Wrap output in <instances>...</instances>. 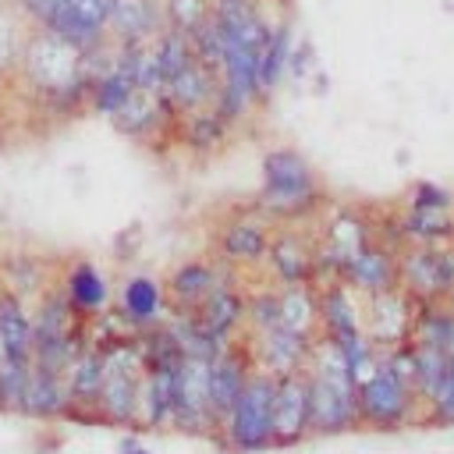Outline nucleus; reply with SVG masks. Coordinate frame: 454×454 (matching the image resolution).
Instances as JSON below:
<instances>
[{"mask_svg": "<svg viewBox=\"0 0 454 454\" xmlns=\"http://www.w3.org/2000/svg\"><path fill=\"white\" fill-rule=\"evenodd\" d=\"M14 78H21L32 99L39 106H50L57 117H74L78 110H89L85 50L71 46L50 28H39V25L28 28Z\"/></svg>", "mask_w": 454, "mask_h": 454, "instance_id": "obj_1", "label": "nucleus"}, {"mask_svg": "<svg viewBox=\"0 0 454 454\" xmlns=\"http://www.w3.org/2000/svg\"><path fill=\"white\" fill-rule=\"evenodd\" d=\"M259 216L270 223H309L326 209V195L319 188V177L312 163L291 149L277 145L262 156V188L252 202Z\"/></svg>", "mask_w": 454, "mask_h": 454, "instance_id": "obj_2", "label": "nucleus"}, {"mask_svg": "<svg viewBox=\"0 0 454 454\" xmlns=\"http://www.w3.org/2000/svg\"><path fill=\"white\" fill-rule=\"evenodd\" d=\"M309 376V408H312V436H340L358 429L355 411V376L330 337H316L305 362Z\"/></svg>", "mask_w": 454, "mask_h": 454, "instance_id": "obj_3", "label": "nucleus"}, {"mask_svg": "<svg viewBox=\"0 0 454 454\" xmlns=\"http://www.w3.org/2000/svg\"><path fill=\"white\" fill-rule=\"evenodd\" d=\"M273 390H277V376L252 365L241 394L234 397L227 415L216 422V433L209 440L231 454L270 450L273 447Z\"/></svg>", "mask_w": 454, "mask_h": 454, "instance_id": "obj_4", "label": "nucleus"}, {"mask_svg": "<svg viewBox=\"0 0 454 454\" xmlns=\"http://www.w3.org/2000/svg\"><path fill=\"white\" fill-rule=\"evenodd\" d=\"M355 411H358V429L397 433L404 426H422V404L415 397V387L404 383L383 362V351L372 372L355 383Z\"/></svg>", "mask_w": 454, "mask_h": 454, "instance_id": "obj_5", "label": "nucleus"}, {"mask_svg": "<svg viewBox=\"0 0 454 454\" xmlns=\"http://www.w3.org/2000/svg\"><path fill=\"white\" fill-rule=\"evenodd\" d=\"M142 355L135 333H117L103 340V383H99V422L103 426H128L135 429V394L142 380Z\"/></svg>", "mask_w": 454, "mask_h": 454, "instance_id": "obj_6", "label": "nucleus"}, {"mask_svg": "<svg viewBox=\"0 0 454 454\" xmlns=\"http://www.w3.org/2000/svg\"><path fill=\"white\" fill-rule=\"evenodd\" d=\"M397 287L415 301H443L454 287V241L447 245H401Z\"/></svg>", "mask_w": 454, "mask_h": 454, "instance_id": "obj_7", "label": "nucleus"}, {"mask_svg": "<svg viewBox=\"0 0 454 454\" xmlns=\"http://www.w3.org/2000/svg\"><path fill=\"white\" fill-rule=\"evenodd\" d=\"M188 436H213L216 415L209 404V358L181 355L174 369V426Z\"/></svg>", "mask_w": 454, "mask_h": 454, "instance_id": "obj_8", "label": "nucleus"}, {"mask_svg": "<svg viewBox=\"0 0 454 454\" xmlns=\"http://www.w3.org/2000/svg\"><path fill=\"white\" fill-rule=\"evenodd\" d=\"M273 238V223L266 216H259L252 206L227 216L216 231V262L231 266V270H255L266 262V248Z\"/></svg>", "mask_w": 454, "mask_h": 454, "instance_id": "obj_9", "label": "nucleus"}, {"mask_svg": "<svg viewBox=\"0 0 454 454\" xmlns=\"http://www.w3.org/2000/svg\"><path fill=\"white\" fill-rule=\"evenodd\" d=\"M110 124L117 135L131 138V142H156V138H170L174 142V110L167 106L163 92L153 89H131L128 99L110 114Z\"/></svg>", "mask_w": 454, "mask_h": 454, "instance_id": "obj_10", "label": "nucleus"}, {"mask_svg": "<svg viewBox=\"0 0 454 454\" xmlns=\"http://www.w3.org/2000/svg\"><path fill=\"white\" fill-rule=\"evenodd\" d=\"M106 4L110 0H53L35 25L89 53L106 43Z\"/></svg>", "mask_w": 454, "mask_h": 454, "instance_id": "obj_11", "label": "nucleus"}, {"mask_svg": "<svg viewBox=\"0 0 454 454\" xmlns=\"http://www.w3.org/2000/svg\"><path fill=\"white\" fill-rule=\"evenodd\" d=\"M312 436V408H309V376L305 369L277 376L273 390V447L287 450Z\"/></svg>", "mask_w": 454, "mask_h": 454, "instance_id": "obj_12", "label": "nucleus"}, {"mask_svg": "<svg viewBox=\"0 0 454 454\" xmlns=\"http://www.w3.org/2000/svg\"><path fill=\"white\" fill-rule=\"evenodd\" d=\"M192 319L220 344L245 337V287H238V270L223 266L216 287L199 301Z\"/></svg>", "mask_w": 454, "mask_h": 454, "instance_id": "obj_13", "label": "nucleus"}, {"mask_svg": "<svg viewBox=\"0 0 454 454\" xmlns=\"http://www.w3.org/2000/svg\"><path fill=\"white\" fill-rule=\"evenodd\" d=\"M64 387H67V422H96L99 426V411H96V401H99V383H103V344L92 340L85 333V344L71 355V362L64 365Z\"/></svg>", "mask_w": 454, "mask_h": 454, "instance_id": "obj_14", "label": "nucleus"}, {"mask_svg": "<svg viewBox=\"0 0 454 454\" xmlns=\"http://www.w3.org/2000/svg\"><path fill=\"white\" fill-rule=\"evenodd\" d=\"M262 266L270 270L277 287H284V284H312V273H316V238L298 231L294 223L273 227V238H270Z\"/></svg>", "mask_w": 454, "mask_h": 454, "instance_id": "obj_15", "label": "nucleus"}, {"mask_svg": "<svg viewBox=\"0 0 454 454\" xmlns=\"http://www.w3.org/2000/svg\"><path fill=\"white\" fill-rule=\"evenodd\" d=\"M312 340L316 337H301V333H294L287 326H270V330H259V333H245V348H248L252 365L266 369L273 376L305 369Z\"/></svg>", "mask_w": 454, "mask_h": 454, "instance_id": "obj_16", "label": "nucleus"}, {"mask_svg": "<svg viewBox=\"0 0 454 454\" xmlns=\"http://www.w3.org/2000/svg\"><path fill=\"white\" fill-rule=\"evenodd\" d=\"M408 326H411V298L401 287H390V291H380V294L365 298L362 330L380 351L408 340Z\"/></svg>", "mask_w": 454, "mask_h": 454, "instance_id": "obj_17", "label": "nucleus"}, {"mask_svg": "<svg viewBox=\"0 0 454 454\" xmlns=\"http://www.w3.org/2000/svg\"><path fill=\"white\" fill-rule=\"evenodd\" d=\"M174 369L177 362H153L142 369L135 394V429L174 426Z\"/></svg>", "mask_w": 454, "mask_h": 454, "instance_id": "obj_18", "label": "nucleus"}, {"mask_svg": "<svg viewBox=\"0 0 454 454\" xmlns=\"http://www.w3.org/2000/svg\"><path fill=\"white\" fill-rule=\"evenodd\" d=\"M340 280L351 284L362 298L397 287V248H390V245H383V241L362 245V248L340 266Z\"/></svg>", "mask_w": 454, "mask_h": 454, "instance_id": "obj_19", "label": "nucleus"}, {"mask_svg": "<svg viewBox=\"0 0 454 454\" xmlns=\"http://www.w3.org/2000/svg\"><path fill=\"white\" fill-rule=\"evenodd\" d=\"M167 294H163V280L149 277V273H135L124 277L121 291H117V316L128 323V330H149L160 326L167 319Z\"/></svg>", "mask_w": 454, "mask_h": 454, "instance_id": "obj_20", "label": "nucleus"}, {"mask_svg": "<svg viewBox=\"0 0 454 454\" xmlns=\"http://www.w3.org/2000/svg\"><path fill=\"white\" fill-rule=\"evenodd\" d=\"M248 372H252V358H248L245 337L223 344V348L209 358V404H213L216 422L227 415V408H231L234 397L241 394Z\"/></svg>", "mask_w": 454, "mask_h": 454, "instance_id": "obj_21", "label": "nucleus"}, {"mask_svg": "<svg viewBox=\"0 0 454 454\" xmlns=\"http://www.w3.org/2000/svg\"><path fill=\"white\" fill-rule=\"evenodd\" d=\"M223 273V262H209V259H184L177 262L167 280H163V294H167V309L170 312H195L199 301L216 287Z\"/></svg>", "mask_w": 454, "mask_h": 454, "instance_id": "obj_22", "label": "nucleus"}, {"mask_svg": "<svg viewBox=\"0 0 454 454\" xmlns=\"http://www.w3.org/2000/svg\"><path fill=\"white\" fill-rule=\"evenodd\" d=\"M57 287L64 291V298L71 301V309L82 319H96L106 312L110 305V284L103 277L99 266H92L89 259H74L57 273Z\"/></svg>", "mask_w": 454, "mask_h": 454, "instance_id": "obj_23", "label": "nucleus"}, {"mask_svg": "<svg viewBox=\"0 0 454 454\" xmlns=\"http://www.w3.org/2000/svg\"><path fill=\"white\" fill-rule=\"evenodd\" d=\"M163 28L160 0H110L106 4V39L121 46L149 43Z\"/></svg>", "mask_w": 454, "mask_h": 454, "instance_id": "obj_24", "label": "nucleus"}, {"mask_svg": "<svg viewBox=\"0 0 454 454\" xmlns=\"http://www.w3.org/2000/svg\"><path fill=\"white\" fill-rule=\"evenodd\" d=\"M319 305V333L330 340H340L348 333L362 330V294L344 280H326L316 287Z\"/></svg>", "mask_w": 454, "mask_h": 454, "instance_id": "obj_25", "label": "nucleus"}, {"mask_svg": "<svg viewBox=\"0 0 454 454\" xmlns=\"http://www.w3.org/2000/svg\"><path fill=\"white\" fill-rule=\"evenodd\" d=\"M216 71L206 67L199 57H192L184 67H177L167 82H163V99L167 106L174 110V117L181 114H192V110H202V106H213L216 103Z\"/></svg>", "mask_w": 454, "mask_h": 454, "instance_id": "obj_26", "label": "nucleus"}, {"mask_svg": "<svg viewBox=\"0 0 454 454\" xmlns=\"http://www.w3.org/2000/svg\"><path fill=\"white\" fill-rule=\"evenodd\" d=\"M67 408H71V401H67L64 376L57 369H46V365H35L32 362L18 415L35 419V422H57V419L67 415Z\"/></svg>", "mask_w": 454, "mask_h": 454, "instance_id": "obj_27", "label": "nucleus"}, {"mask_svg": "<svg viewBox=\"0 0 454 454\" xmlns=\"http://www.w3.org/2000/svg\"><path fill=\"white\" fill-rule=\"evenodd\" d=\"M234 124L216 110V106H202L192 114H181L174 124V142L195 156H213L216 149L227 145Z\"/></svg>", "mask_w": 454, "mask_h": 454, "instance_id": "obj_28", "label": "nucleus"}, {"mask_svg": "<svg viewBox=\"0 0 454 454\" xmlns=\"http://www.w3.org/2000/svg\"><path fill=\"white\" fill-rule=\"evenodd\" d=\"M53 280H57V273L50 270L46 255H39V252L14 248V252L0 255V287L14 291L25 301H35Z\"/></svg>", "mask_w": 454, "mask_h": 454, "instance_id": "obj_29", "label": "nucleus"}, {"mask_svg": "<svg viewBox=\"0 0 454 454\" xmlns=\"http://www.w3.org/2000/svg\"><path fill=\"white\" fill-rule=\"evenodd\" d=\"M408 340L426 344V348H440L447 358H454V312L443 301H415L411 298Z\"/></svg>", "mask_w": 454, "mask_h": 454, "instance_id": "obj_30", "label": "nucleus"}, {"mask_svg": "<svg viewBox=\"0 0 454 454\" xmlns=\"http://www.w3.org/2000/svg\"><path fill=\"white\" fill-rule=\"evenodd\" d=\"M401 245H447L454 241V209H415L397 213Z\"/></svg>", "mask_w": 454, "mask_h": 454, "instance_id": "obj_31", "label": "nucleus"}, {"mask_svg": "<svg viewBox=\"0 0 454 454\" xmlns=\"http://www.w3.org/2000/svg\"><path fill=\"white\" fill-rule=\"evenodd\" d=\"M0 340L11 358H32V305L0 287Z\"/></svg>", "mask_w": 454, "mask_h": 454, "instance_id": "obj_32", "label": "nucleus"}, {"mask_svg": "<svg viewBox=\"0 0 454 454\" xmlns=\"http://www.w3.org/2000/svg\"><path fill=\"white\" fill-rule=\"evenodd\" d=\"M277 294H280V326H287L301 337H319L316 287L312 284H284V287H277Z\"/></svg>", "mask_w": 454, "mask_h": 454, "instance_id": "obj_33", "label": "nucleus"}, {"mask_svg": "<svg viewBox=\"0 0 454 454\" xmlns=\"http://www.w3.org/2000/svg\"><path fill=\"white\" fill-rule=\"evenodd\" d=\"M160 11H163V28L192 35L213 18V0H160Z\"/></svg>", "mask_w": 454, "mask_h": 454, "instance_id": "obj_34", "label": "nucleus"}, {"mask_svg": "<svg viewBox=\"0 0 454 454\" xmlns=\"http://www.w3.org/2000/svg\"><path fill=\"white\" fill-rule=\"evenodd\" d=\"M280 326V294L277 287H255L245 291V333H259Z\"/></svg>", "mask_w": 454, "mask_h": 454, "instance_id": "obj_35", "label": "nucleus"}, {"mask_svg": "<svg viewBox=\"0 0 454 454\" xmlns=\"http://www.w3.org/2000/svg\"><path fill=\"white\" fill-rule=\"evenodd\" d=\"M28 369L32 358H4L0 362V415H18L21 397H25V383H28Z\"/></svg>", "mask_w": 454, "mask_h": 454, "instance_id": "obj_36", "label": "nucleus"}, {"mask_svg": "<svg viewBox=\"0 0 454 454\" xmlns=\"http://www.w3.org/2000/svg\"><path fill=\"white\" fill-rule=\"evenodd\" d=\"M333 344L340 348V355H344V362H348V369H351L355 383H358L362 376H369V372H372V365L380 362V348L365 337V330L348 333V337H340V340H333Z\"/></svg>", "mask_w": 454, "mask_h": 454, "instance_id": "obj_37", "label": "nucleus"}, {"mask_svg": "<svg viewBox=\"0 0 454 454\" xmlns=\"http://www.w3.org/2000/svg\"><path fill=\"white\" fill-rule=\"evenodd\" d=\"M422 426H454V362H450V372L443 376V383L436 387L433 401L426 404Z\"/></svg>", "mask_w": 454, "mask_h": 454, "instance_id": "obj_38", "label": "nucleus"}, {"mask_svg": "<svg viewBox=\"0 0 454 454\" xmlns=\"http://www.w3.org/2000/svg\"><path fill=\"white\" fill-rule=\"evenodd\" d=\"M408 206L415 209H454V192L433 184V181H415L408 192Z\"/></svg>", "mask_w": 454, "mask_h": 454, "instance_id": "obj_39", "label": "nucleus"}, {"mask_svg": "<svg viewBox=\"0 0 454 454\" xmlns=\"http://www.w3.org/2000/svg\"><path fill=\"white\" fill-rule=\"evenodd\" d=\"M117 454H153V450H149V447H142L135 436H124V440H121V447H117Z\"/></svg>", "mask_w": 454, "mask_h": 454, "instance_id": "obj_40", "label": "nucleus"}, {"mask_svg": "<svg viewBox=\"0 0 454 454\" xmlns=\"http://www.w3.org/2000/svg\"><path fill=\"white\" fill-rule=\"evenodd\" d=\"M443 305H447V309H450V312H454V287H450V291H447V294H443Z\"/></svg>", "mask_w": 454, "mask_h": 454, "instance_id": "obj_41", "label": "nucleus"}, {"mask_svg": "<svg viewBox=\"0 0 454 454\" xmlns=\"http://www.w3.org/2000/svg\"><path fill=\"white\" fill-rule=\"evenodd\" d=\"M4 92H7V78L0 74V99H4Z\"/></svg>", "mask_w": 454, "mask_h": 454, "instance_id": "obj_42", "label": "nucleus"}, {"mask_svg": "<svg viewBox=\"0 0 454 454\" xmlns=\"http://www.w3.org/2000/svg\"><path fill=\"white\" fill-rule=\"evenodd\" d=\"M4 358H7V351H4V340H0V362H4Z\"/></svg>", "mask_w": 454, "mask_h": 454, "instance_id": "obj_43", "label": "nucleus"}, {"mask_svg": "<svg viewBox=\"0 0 454 454\" xmlns=\"http://www.w3.org/2000/svg\"><path fill=\"white\" fill-rule=\"evenodd\" d=\"M0 145H4V124H0Z\"/></svg>", "mask_w": 454, "mask_h": 454, "instance_id": "obj_44", "label": "nucleus"}]
</instances>
